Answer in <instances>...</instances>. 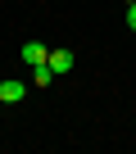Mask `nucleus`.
I'll return each instance as SVG.
<instances>
[{
  "label": "nucleus",
  "instance_id": "obj_4",
  "mask_svg": "<svg viewBox=\"0 0 136 154\" xmlns=\"http://www.w3.org/2000/svg\"><path fill=\"white\" fill-rule=\"evenodd\" d=\"M32 82H36V86H50V82H54V72H50V63H41V68H32Z\"/></svg>",
  "mask_w": 136,
  "mask_h": 154
},
{
  "label": "nucleus",
  "instance_id": "obj_5",
  "mask_svg": "<svg viewBox=\"0 0 136 154\" xmlns=\"http://www.w3.org/2000/svg\"><path fill=\"white\" fill-rule=\"evenodd\" d=\"M127 27L136 32V5H127Z\"/></svg>",
  "mask_w": 136,
  "mask_h": 154
},
{
  "label": "nucleus",
  "instance_id": "obj_3",
  "mask_svg": "<svg viewBox=\"0 0 136 154\" xmlns=\"http://www.w3.org/2000/svg\"><path fill=\"white\" fill-rule=\"evenodd\" d=\"M45 63H50V72H54V77H63L68 68H73V50H50V59H45Z\"/></svg>",
  "mask_w": 136,
  "mask_h": 154
},
{
  "label": "nucleus",
  "instance_id": "obj_1",
  "mask_svg": "<svg viewBox=\"0 0 136 154\" xmlns=\"http://www.w3.org/2000/svg\"><path fill=\"white\" fill-rule=\"evenodd\" d=\"M18 54H23V63H27V68H41V63L50 59V50H45L41 41H23V50H18Z\"/></svg>",
  "mask_w": 136,
  "mask_h": 154
},
{
  "label": "nucleus",
  "instance_id": "obj_6",
  "mask_svg": "<svg viewBox=\"0 0 136 154\" xmlns=\"http://www.w3.org/2000/svg\"><path fill=\"white\" fill-rule=\"evenodd\" d=\"M122 5H136V0H122Z\"/></svg>",
  "mask_w": 136,
  "mask_h": 154
},
{
  "label": "nucleus",
  "instance_id": "obj_2",
  "mask_svg": "<svg viewBox=\"0 0 136 154\" xmlns=\"http://www.w3.org/2000/svg\"><path fill=\"white\" fill-rule=\"evenodd\" d=\"M27 95V86L18 82V77H9V82H0V104H18Z\"/></svg>",
  "mask_w": 136,
  "mask_h": 154
}]
</instances>
